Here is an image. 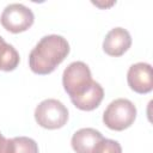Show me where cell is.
<instances>
[{
	"label": "cell",
	"mask_w": 153,
	"mask_h": 153,
	"mask_svg": "<svg viewBox=\"0 0 153 153\" xmlns=\"http://www.w3.org/2000/svg\"><path fill=\"white\" fill-rule=\"evenodd\" d=\"M69 54V44L66 38L60 35H48L31 50L29 65L36 74H49L67 57Z\"/></svg>",
	"instance_id": "obj_1"
},
{
	"label": "cell",
	"mask_w": 153,
	"mask_h": 153,
	"mask_svg": "<svg viewBox=\"0 0 153 153\" xmlns=\"http://www.w3.org/2000/svg\"><path fill=\"white\" fill-rule=\"evenodd\" d=\"M136 118L135 105L126 98H118L112 100L103 114L104 124L116 131L129 128Z\"/></svg>",
	"instance_id": "obj_2"
},
{
	"label": "cell",
	"mask_w": 153,
	"mask_h": 153,
	"mask_svg": "<svg viewBox=\"0 0 153 153\" xmlns=\"http://www.w3.org/2000/svg\"><path fill=\"white\" fill-rule=\"evenodd\" d=\"M35 120L45 129H59L67 123L68 110L57 99H45L37 105Z\"/></svg>",
	"instance_id": "obj_3"
},
{
	"label": "cell",
	"mask_w": 153,
	"mask_h": 153,
	"mask_svg": "<svg viewBox=\"0 0 153 153\" xmlns=\"http://www.w3.org/2000/svg\"><path fill=\"white\" fill-rule=\"evenodd\" d=\"M93 79L88 66L81 61L72 62L63 71L62 84L65 91L69 97H76L85 92L87 87L92 84Z\"/></svg>",
	"instance_id": "obj_4"
},
{
	"label": "cell",
	"mask_w": 153,
	"mask_h": 153,
	"mask_svg": "<svg viewBox=\"0 0 153 153\" xmlns=\"http://www.w3.org/2000/svg\"><path fill=\"white\" fill-rule=\"evenodd\" d=\"M35 20L32 11L23 4H10L1 13L0 22L4 29L12 33L26 31Z\"/></svg>",
	"instance_id": "obj_5"
},
{
	"label": "cell",
	"mask_w": 153,
	"mask_h": 153,
	"mask_svg": "<svg viewBox=\"0 0 153 153\" xmlns=\"http://www.w3.org/2000/svg\"><path fill=\"white\" fill-rule=\"evenodd\" d=\"M129 87L137 93H148L153 90L152 66L145 62H137L129 67L127 74Z\"/></svg>",
	"instance_id": "obj_6"
},
{
	"label": "cell",
	"mask_w": 153,
	"mask_h": 153,
	"mask_svg": "<svg viewBox=\"0 0 153 153\" xmlns=\"http://www.w3.org/2000/svg\"><path fill=\"white\" fill-rule=\"evenodd\" d=\"M131 45L130 33L123 27H114L111 29L104 41H103V50L110 56H121L123 55Z\"/></svg>",
	"instance_id": "obj_7"
},
{
	"label": "cell",
	"mask_w": 153,
	"mask_h": 153,
	"mask_svg": "<svg viewBox=\"0 0 153 153\" xmlns=\"http://www.w3.org/2000/svg\"><path fill=\"white\" fill-rule=\"evenodd\" d=\"M103 98H104L103 87L97 81L93 80L85 92H82L76 97H72L71 100L78 109L84 111H91L99 106Z\"/></svg>",
	"instance_id": "obj_8"
},
{
	"label": "cell",
	"mask_w": 153,
	"mask_h": 153,
	"mask_svg": "<svg viewBox=\"0 0 153 153\" xmlns=\"http://www.w3.org/2000/svg\"><path fill=\"white\" fill-rule=\"evenodd\" d=\"M102 139L103 135L100 131L93 128H82L74 133L71 143L76 153H92Z\"/></svg>",
	"instance_id": "obj_9"
},
{
	"label": "cell",
	"mask_w": 153,
	"mask_h": 153,
	"mask_svg": "<svg viewBox=\"0 0 153 153\" xmlns=\"http://www.w3.org/2000/svg\"><path fill=\"white\" fill-rule=\"evenodd\" d=\"M19 54L11 44L5 42L0 45V71H13L19 65Z\"/></svg>",
	"instance_id": "obj_10"
},
{
	"label": "cell",
	"mask_w": 153,
	"mask_h": 153,
	"mask_svg": "<svg viewBox=\"0 0 153 153\" xmlns=\"http://www.w3.org/2000/svg\"><path fill=\"white\" fill-rule=\"evenodd\" d=\"M8 153H38L35 140L26 136H18L8 140Z\"/></svg>",
	"instance_id": "obj_11"
},
{
	"label": "cell",
	"mask_w": 153,
	"mask_h": 153,
	"mask_svg": "<svg viewBox=\"0 0 153 153\" xmlns=\"http://www.w3.org/2000/svg\"><path fill=\"white\" fill-rule=\"evenodd\" d=\"M92 153H122V147L117 141L103 137L96 145Z\"/></svg>",
	"instance_id": "obj_12"
},
{
	"label": "cell",
	"mask_w": 153,
	"mask_h": 153,
	"mask_svg": "<svg viewBox=\"0 0 153 153\" xmlns=\"http://www.w3.org/2000/svg\"><path fill=\"white\" fill-rule=\"evenodd\" d=\"M8 140L0 133V153H8Z\"/></svg>",
	"instance_id": "obj_13"
},
{
	"label": "cell",
	"mask_w": 153,
	"mask_h": 153,
	"mask_svg": "<svg viewBox=\"0 0 153 153\" xmlns=\"http://www.w3.org/2000/svg\"><path fill=\"white\" fill-rule=\"evenodd\" d=\"M2 43H5V41H4V38H2L1 36H0V45H1Z\"/></svg>",
	"instance_id": "obj_14"
}]
</instances>
